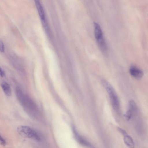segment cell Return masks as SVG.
I'll return each instance as SVG.
<instances>
[{
    "label": "cell",
    "mask_w": 148,
    "mask_h": 148,
    "mask_svg": "<svg viewBox=\"0 0 148 148\" xmlns=\"http://www.w3.org/2000/svg\"><path fill=\"white\" fill-rule=\"evenodd\" d=\"M15 93L17 99L25 110L32 116L36 115L38 111L37 107L32 99L19 86L16 87Z\"/></svg>",
    "instance_id": "obj_1"
},
{
    "label": "cell",
    "mask_w": 148,
    "mask_h": 148,
    "mask_svg": "<svg viewBox=\"0 0 148 148\" xmlns=\"http://www.w3.org/2000/svg\"><path fill=\"white\" fill-rule=\"evenodd\" d=\"M101 82L108 94L113 108L115 111H118L119 109V102L115 90L110 84L106 79H102Z\"/></svg>",
    "instance_id": "obj_2"
},
{
    "label": "cell",
    "mask_w": 148,
    "mask_h": 148,
    "mask_svg": "<svg viewBox=\"0 0 148 148\" xmlns=\"http://www.w3.org/2000/svg\"><path fill=\"white\" fill-rule=\"evenodd\" d=\"M18 133L21 136L29 138H32L40 141L41 138L38 134L31 127L26 126L20 125L17 128Z\"/></svg>",
    "instance_id": "obj_3"
},
{
    "label": "cell",
    "mask_w": 148,
    "mask_h": 148,
    "mask_svg": "<svg viewBox=\"0 0 148 148\" xmlns=\"http://www.w3.org/2000/svg\"><path fill=\"white\" fill-rule=\"evenodd\" d=\"M129 71L130 75L136 79H141L143 75V71L134 65H132L130 67Z\"/></svg>",
    "instance_id": "obj_4"
},
{
    "label": "cell",
    "mask_w": 148,
    "mask_h": 148,
    "mask_svg": "<svg viewBox=\"0 0 148 148\" xmlns=\"http://www.w3.org/2000/svg\"><path fill=\"white\" fill-rule=\"evenodd\" d=\"M73 131L75 138L80 144L88 147H93L89 142L83 138L78 134L75 128H73Z\"/></svg>",
    "instance_id": "obj_5"
},
{
    "label": "cell",
    "mask_w": 148,
    "mask_h": 148,
    "mask_svg": "<svg viewBox=\"0 0 148 148\" xmlns=\"http://www.w3.org/2000/svg\"><path fill=\"white\" fill-rule=\"evenodd\" d=\"M38 14L41 20L45 18V13L40 0H34Z\"/></svg>",
    "instance_id": "obj_6"
},
{
    "label": "cell",
    "mask_w": 148,
    "mask_h": 148,
    "mask_svg": "<svg viewBox=\"0 0 148 148\" xmlns=\"http://www.w3.org/2000/svg\"><path fill=\"white\" fill-rule=\"evenodd\" d=\"M98 45L101 51L106 53L107 51V46L103 36L96 40Z\"/></svg>",
    "instance_id": "obj_7"
},
{
    "label": "cell",
    "mask_w": 148,
    "mask_h": 148,
    "mask_svg": "<svg viewBox=\"0 0 148 148\" xmlns=\"http://www.w3.org/2000/svg\"><path fill=\"white\" fill-rule=\"evenodd\" d=\"M95 36L96 40L103 36L101 29L99 25L95 22H94Z\"/></svg>",
    "instance_id": "obj_8"
},
{
    "label": "cell",
    "mask_w": 148,
    "mask_h": 148,
    "mask_svg": "<svg viewBox=\"0 0 148 148\" xmlns=\"http://www.w3.org/2000/svg\"><path fill=\"white\" fill-rule=\"evenodd\" d=\"M1 86L4 92L7 96H10L11 95V89L7 83L5 82H2L1 84Z\"/></svg>",
    "instance_id": "obj_9"
},
{
    "label": "cell",
    "mask_w": 148,
    "mask_h": 148,
    "mask_svg": "<svg viewBox=\"0 0 148 148\" xmlns=\"http://www.w3.org/2000/svg\"><path fill=\"white\" fill-rule=\"evenodd\" d=\"M124 136V142L126 145L129 147L134 148V143L132 138L127 135Z\"/></svg>",
    "instance_id": "obj_10"
},
{
    "label": "cell",
    "mask_w": 148,
    "mask_h": 148,
    "mask_svg": "<svg viewBox=\"0 0 148 148\" xmlns=\"http://www.w3.org/2000/svg\"><path fill=\"white\" fill-rule=\"evenodd\" d=\"M128 109L134 112L137 109V105L135 102L133 100H130L128 102Z\"/></svg>",
    "instance_id": "obj_11"
},
{
    "label": "cell",
    "mask_w": 148,
    "mask_h": 148,
    "mask_svg": "<svg viewBox=\"0 0 148 148\" xmlns=\"http://www.w3.org/2000/svg\"><path fill=\"white\" fill-rule=\"evenodd\" d=\"M134 112L128 109L124 116L126 120L128 121H129L132 116Z\"/></svg>",
    "instance_id": "obj_12"
},
{
    "label": "cell",
    "mask_w": 148,
    "mask_h": 148,
    "mask_svg": "<svg viewBox=\"0 0 148 148\" xmlns=\"http://www.w3.org/2000/svg\"><path fill=\"white\" fill-rule=\"evenodd\" d=\"M118 130L121 133L123 136H125L127 135V132L124 130L122 128L118 127L117 128Z\"/></svg>",
    "instance_id": "obj_13"
},
{
    "label": "cell",
    "mask_w": 148,
    "mask_h": 148,
    "mask_svg": "<svg viewBox=\"0 0 148 148\" xmlns=\"http://www.w3.org/2000/svg\"><path fill=\"white\" fill-rule=\"evenodd\" d=\"M5 51V47L3 42L0 40V51L1 52H4Z\"/></svg>",
    "instance_id": "obj_14"
},
{
    "label": "cell",
    "mask_w": 148,
    "mask_h": 148,
    "mask_svg": "<svg viewBox=\"0 0 148 148\" xmlns=\"http://www.w3.org/2000/svg\"><path fill=\"white\" fill-rule=\"evenodd\" d=\"M6 144L5 140L0 135V145L3 146H5Z\"/></svg>",
    "instance_id": "obj_15"
},
{
    "label": "cell",
    "mask_w": 148,
    "mask_h": 148,
    "mask_svg": "<svg viewBox=\"0 0 148 148\" xmlns=\"http://www.w3.org/2000/svg\"><path fill=\"white\" fill-rule=\"evenodd\" d=\"M5 75V73L3 70L0 66V76L2 77H4Z\"/></svg>",
    "instance_id": "obj_16"
}]
</instances>
